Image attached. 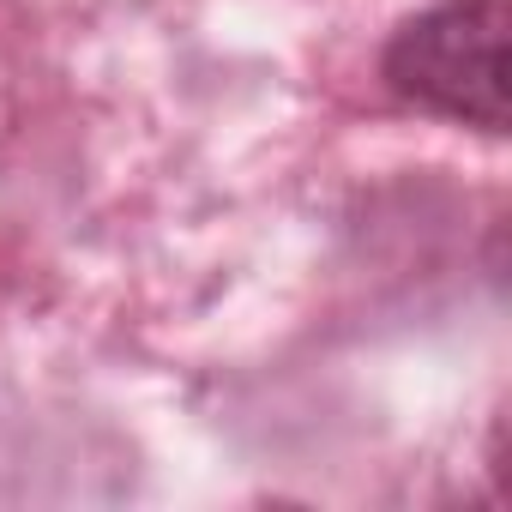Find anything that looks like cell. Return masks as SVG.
Segmentation results:
<instances>
[{"label": "cell", "mask_w": 512, "mask_h": 512, "mask_svg": "<svg viewBox=\"0 0 512 512\" xmlns=\"http://www.w3.org/2000/svg\"><path fill=\"white\" fill-rule=\"evenodd\" d=\"M506 25V0H440L392 31L380 79L428 115L506 133Z\"/></svg>", "instance_id": "cell-1"}]
</instances>
